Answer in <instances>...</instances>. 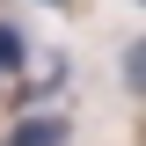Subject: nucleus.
I'll return each mask as SVG.
<instances>
[{
    "instance_id": "1",
    "label": "nucleus",
    "mask_w": 146,
    "mask_h": 146,
    "mask_svg": "<svg viewBox=\"0 0 146 146\" xmlns=\"http://www.w3.org/2000/svg\"><path fill=\"white\" fill-rule=\"evenodd\" d=\"M7 146H66V124H58V117H22V124L7 131Z\"/></svg>"
},
{
    "instance_id": "2",
    "label": "nucleus",
    "mask_w": 146,
    "mask_h": 146,
    "mask_svg": "<svg viewBox=\"0 0 146 146\" xmlns=\"http://www.w3.org/2000/svg\"><path fill=\"white\" fill-rule=\"evenodd\" d=\"M0 66H7V73L29 66V51H22V36H15V22H0Z\"/></svg>"
},
{
    "instance_id": "3",
    "label": "nucleus",
    "mask_w": 146,
    "mask_h": 146,
    "mask_svg": "<svg viewBox=\"0 0 146 146\" xmlns=\"http://www.w3.org/2000/svg\"><path fill=\"white\" fill-rule=\"evenodd\" d=\"M124 80H131V88L146 80V44H131V51H124Z\"/></svg>"
},
{
    "instance_id": "4",
    "label": "nucleus",
    "mask_w": 146,
    "mask_h": 146,
    "mask_svg": "<svg viewBox=\"0 0 146 146\" xmlns=\"http://www.w3.org/2000/svg\"><path fill=\"white\" fill-rule=\"evenodd\" d=\"M44 7H73V0H44Z\"/></svg>"
}]
</instances>
